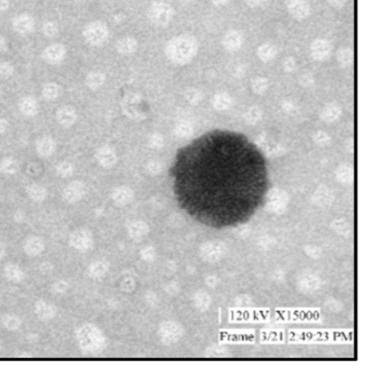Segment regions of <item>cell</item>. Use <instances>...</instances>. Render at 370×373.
<instances>
[{
	"instance_id": "cell-19",
	"label": "cell",
	"mask_w": 370,
	"mask_h": 373,
	"mask_svg": "<svg viewBox=\"0 0 370 373\" xmlns=\"http://www.w3.org/2000/svg\"><path fill=\"white\" fill-rule=\"evenodd\" d=\"M71 288V284L65 278L56 280L51 285V292L56 295H64Z\"/></svg>"
},
{
	"instance_id": "cell-28",
	"label": "cell",
	"mask_w": 370,
	"mask_h": 373,
	"mask_svg": "<svg viewBox=\"0 0 370 373\" xmlns=\"http://www.w3.org/2000/svg\"><path fill=\"white\" fill-rule=\"evenodd\" d=\"M3 46H4V42L1 38H0V50H1V49L3 48Z\"/></svg>"
},
{
	"instance_id": "cell-6",
	"label": "cell",
	"mask_w": 370,
	"mask_h": 373,
	"mask_svg": "<svg viewBox=\"0 0 370 373\" xmlns=\"http://www.w3.org/2000/svg\"><path fill=\"white\" fill-rule=\"evenodd\" d=\"M46 242L41 236L29 235L23 242V252L29 257H37L45 252Z\"/></svg>"
},
{
	"instance_id": "cell-18",
	"label": "cell",
	"mask_w": 370,
	"mask_h": 373,
	"mask_svg": "<svg viewBox=\"0 0 370 373\" xmlns=\"http://www.w3.org/2000/svg\"><path fill=\"white\" fill-rule=\"evenodd\" d=\"M112 200L118 206H122L129 200V192L124 188H118L113 190Z\"/></svg>"
},
{
	"instance_id": "cell-22",
	"label": "cell",
	"mask_w": 370,
	"mask_h": 373,
	"mask_svg": "<svg viewBox=\"0 0 370 373\" xmlns=\"http://www.w3.org/2000/svg\"><path fill=\"white\" fill-rule=\"evenodd\" d=\"M103 83V76L101 73H91L87 78V84H88L91 88H98V87L101 86Z\"/></svg>"
},
{
	"instance_id": "cell-27",
	"label": "cell",
	"mask_w": 370,
	"mask_h": 373,
	"mask_svg": "<svg viewBox=\"0 0 370 373\" xmlns=\"http://www.w3.org/2000/svg\"><path fill=\"white\" fill-rule=\"evenodd\" d=\"M25 220V214L23 212V211L18 210L16 211V214L14 216V221L15 222H23Z\"/></svg>"
},
{
	"instance_id": "cell-26",
	"label": "cell",
	"mask_w": 370,
	"mask_h": 373,
	"mask_svg": "<svg viewBox=\"0 0 370 373\" xmlns=\"http://www.w3.org/2000/svg\"><path fill=\"white\" fill-rule=\"evenodd\" d=\"M8 130V122L4 119H0V135L3 134Z\"/></svg>"
},
{
	"instance_id": "cell-16",
	"label": "cell",
	"mask_w": 370,
	"mask_h": 373,
	"mask_svg": "<svg viewBox=\"0 0 370 373\" xmlns=\"http://www.w3.org/2000/svg\"><path fill=\"white\" fill-rule=\"evenodd\" d=\"M20 109L25 116H33L38 112V104L32 97H25L20 102Z\"/></svg>"
},
{
	"instance_id": "cell-17",
	"label": "cell",
	"mask_w": 370,
	"mask_h": 373,
	"mask_svg": "<svg viewBox=\"0 0 370 373\" xmlns=\"http://www.w3.org/2000/svg\"><path fill=\"white\" fill-rule=\"evenodd\" d=\"M104 36H105V33H104L103 28L96 26H92L88 30L87 38H88L89 42H92V44H100L103 40Z\"/></svg>"
},
{
	"instance_id": "cell-11",
	"label": "cell",
	"mask_w": 370,
	"mask_h": 373,
	"mask_svg": "<svg viewBox=\"0 0 370 373\" xmlns=\"http://www.w3.org/2000/svg\"><path fill=\"white\" fill-rule=\"evenodd\" d=\"M0 324L3 328L10 332H16L21 328L23 320L18 314L13 312H5L0 318Z\"/></svg>"
},
{
	"instance_id": "cell-12",
	"label": "cell",
	"mask_w": 370,
	"mask_h": 373,
	"mask_svg": "<svg viewBox=\"0 0 370 373\" xmlns=\"http://www.w3.org/2000/svg\"><path fill=\"white\" fill-rule=\"evenodd\" d=\"M56 120H58L61 126L65 128L72 126L75 121H76V111L74 110V108L70 107V106L62 107L56 112Z\"/></svg>"
},
{
	"instance_id": "cell-24",
	"label": "cell",
	"mask_w": 370,
	"mask_h": 373,
	"mask_svg": "<svg viewBox=\"0 0 370 373\" xmlns=\"http://www.w3.org/2000/svg\"><path fill=\"white\" fill-rule=\"evenodd\" d=\"M54 269V266L50 264V262H43L41 264L39 270L42 272V273H50L52 270Z\"/></svg>"
},
{
	"instance_id": "cell-21",
	"label": "cell",
	"mask_w": 370,
	"mask_h": 373,
	"mask_svg": "<svg viewBox=\"0 0 370 373\" xmlns=\"http://www.w3.org/2000/svg\"><path fill=\"white\" fill-rule=\"evenodd\" d=\"M59 92H60V87L54 83H50L43 87L42 95L45 96L47 99H55L56 97H58Z\"/></svg>"
},
{
	"instance_id": "cell-15",
	"label": "cell",
	"mask_w": 370,
	"mask_h": 373,
	"mask_svg": "<svg viewBox=\"0 0 370 373\" xmlns=\"http://www.w3.org/2000/svg\"><path fill=\"white\" fill-rule=\"evenodd\" d=\"M20 170V164L18 161L12 157H4L0 160V172L5 176H13Z\"/></svg>"
},
{
	"instance_id": "cell-13",
	"label": "cell",
	"mask_w": 370,
	"mask_h": 373,
	"mask_svg": "<svg viewBox=\"0 0 370 373\" xmlns=\"http://www.w3.org/2000/svg\"><path fill=\"white\" fill-rule=\"evenodd\" d=\"M26 194L34 202L41 204L47 200L48 190L45 186H42L41 184L33 183L29 184L26 188Z\"/></svg>"
},
{
	"instance_id": "cell-8",
	"label": "cell",
	"mask_w": 370,
	"mask_h": 373,
	"mask_svg": "<svg viewBox=\"0 0 370 373\" xmlns=\"http://www.w3.org/2000/svg\"><path fill=\"white\" fill-rule=\"evenodd\" d=\"M110 264L109 261L103 259L93 260L87 268V274L92 280H101L109 272Z\"/></svg>"
},
{
	"instance_id": "cell-20",
	"label": "cell",
	"mask_w": 370,
	"mask_h": 373,
	"mask_svg": "<svg viewBox=\"0 0 370 373\" xmlns=\"http://www.w3.org/2000/svg\"><path fill=\"white\" fill-rule=\"evenodd\" d=\"M55 171L60 178H70L74 173V166L68 161H62L56 166Z\"/></svg>"
},
{
	"instance_id": "cell-1",
	"label": "cell",
	"mask_w": 370,
	"mask_h": 373,
	"mask_svg": "<svg viewBox=\"0 0 370 373\" xmlns=\"http://www.w3.org/2000/svg\"><path fill=\"white\" fill-rule=\"evenodd\" d=\"M179 207L201 224L247 223L269 190L267 161L246 135L215 130L180 148L169 169Z\"/></svg>"
},
{
	"instance_id": "cell-25",
	"label": "cell",
	"mask_w": 370,
	"mask_h": 373,
	"mask_svg": "<svg viewBox=\"0 0 370 373\" xmlns=\"http://www.w3.org/2000/svg\"><path fill=\"white\" fill-rule=\"evenodd\" d=\"M7 254V245L3 242H0V260H2Z\"/></svg>"
},
{
	"instance_id": "cell-5",
	"label": "cell",
	"mask_w": 370,
	"mask_h": 373,
	"mask_svg": "<svg viewBox=\"0 0 370 373\" xmlns=\"http://www.w3.org/2000/svg\"><path fill=\"white\" fill-rule=\"evenodd\" d=\"M34 314L38 320L48 322L55 318L56 314H58V308L53 302L45 300H38L34 304Z\"/></svg>"
},
{
	"instance_id": "cell-29",
	"label": "cell",
	"mask_w": 370,
	"mask_h": 373,
	"mask_svg": "<svg viewBox=\"0 0 370 373\" xmlns=\"http://www.w3.org/2000/svg\"><path fill=\"white\" fill-rule=\"evenodd\" d=\"M1 350H2V343H1V340H0V352H1Z\"/></svg>"
},
{
	"instance_id": "cell-7",
	"label": "cell",
	"mask_w": 370,
	"mask_h": 373,
	"mask_svg": "<svg viewBox=\"0 0 370 373\" xmlns=\"http://www.w3.org/2000/svg\"><path fill=\"white\" fill-rule=\"evenodd\" d=\"M3 274L9 282L14 284L24 282L25 278H26V273H25L24 269L21 266L14 262H9L3 266Z\"/></svg>"
},
{
	"instance_id": "cell-10",
	"label": "cell",
	"mask_w": 370,
	"mask_h": 373,
	"mask_svg": "<svg viewBox=\"0 0 370 373\" xmlns=\"http://www.w3.org/2000/svg\"><path fill=\"white\" fill-rule=\"evenodd\" d=\"M56 149L55 140L50 136H43L36 142V152L41 158H49Z\"/></svg>"
},
{
	"instance_id": "cell-2",
	"label": "cell",
	"mask_w": 370,
	"mask_h": 373,
	"mask_svg": "<svg viewBox=\"0 0 370 373\" xmlns=\"http://www.w3.org/2000/svg\"><path fill=\"white\" fill-rule=\"evenodd\" d=\"M75 340L78 350L86 356H99L106 348L104 332L92 322H84L75 330Z\"/></svg>"
},
{
	"instance_id": "cell-4",
	"label": "cell",
	"mask_w": 370,
	"mask_h": 373,
	"mask_svg": "<svg viewBox=\"0 0 370 373\" xmlns=\"http://www.w3.org/2000/svg\"><path fill=\"white\" fill-rule=\"evenodd\" d=\"M87 194V186L84 182L81 181H73L68 183L63 192H62V196H63L64 200L67 204H77L80 200H83V198Z\"/></svg>"
},
{
	"instance_id": "cell-23",
	"label": "cell",
	"mask_w": 370,
	"mask_h": 373,
	"mask_svg": "<svg viewBox=\"0 0 370 373\" xmlns=\"http://www.w3.org/2000/svg\"><path fill=\"white\" fill-rule=\"evenodd\" d=\"M12 71H13V69H12V66L8 64V62H3V64H0V76H11Z\"/></svg>"
},
{
	"instance_id": "cell-14",
	"label": "cell",
	"mask_w": 370,
	"mask_h": 373,
	"mask_svg": "<svg viewBox=\"0 0 370 373\" xmlns=\"http://www.w3.org/2000/svg\"><path fill=\"white\" fill-rule=\"evenodd\" d=\"M65 54L64 48L61 45H52L49 48L46 49L45 54H43V57L51 64H59L60 61L63 60Z\"/></svg>"
},
{
	"instance_id": "cell-3",
	"label": "cell",
	"mask_w": 370,
	"mask_h": 373,
	"mask_svg": "<svg viewBox=\"0 0 370 373\" xmlns=\"http://www.w3.org/2000/svg\"><path fill=\"white\" fill-rule=\"evenodd\" d=\"M68 245L79 252H87L95 246V236L90 228L79 226L70 233Z\"/></svg>"
},
{
	"instance_id": "cell-9",
	"label": "cell",
	"mask_w": 370,
	"mask_h": 373,
	"mask_svg": "<svg viewBox=\"0 0 370 373\" xmlns=\"http://www.w3.org/2000/svg\"><path fill=\"white\" fill-rule=\"evenodd\" d=\"M96 159L100 166L106 168V169H110L116 162V154L113 148L109 146H103L100 147L97 150Z\"/></svg>"
}]
</instances>
